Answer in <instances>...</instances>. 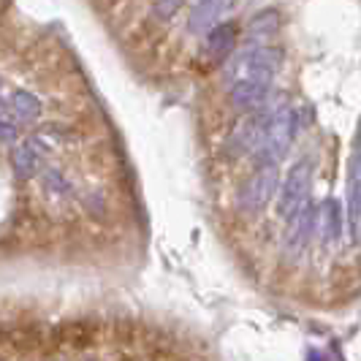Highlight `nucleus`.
<instances>
[{
	"mask_svg": "<svg viewBox=\"0 0 361 361\" xmlns=\"http://www.w3.org/2000/svg\"><path fill=\"white\" fill-rule=\"evenodd\" d=\"M296 136V111L290 106L277 109L267 123V130L261 136V142L255 147V161L261 163H280L288 155V147Z\"/></svg>",
	"mask_w": 361,
	"mask_h": 361,
	"instance_id": "nucleus-1",
	"label": "nucleus"
},
{
	"mask_svg": "<svg viewBox=\"0 0 361 361\" xmlns=\"http://www.w3.org/2000/svg\"><path fill=\"white\" fill-rule=\"evenodd\" d=\"M312 169H315V163L310 155L293 163L290 174L286 177V185L277 188V212H280V217H290L307 201L310 185H312Z\"/></svg>",
	"mask_w": 361,
	"mask_h": 361,
	"instance_id": "nucleus-2",
	"label": "nucleus"
},
{
	"mask_svg": "<svg viewBox=\"0 0 361 361\" xmlns=\"http://www.w3.org/2000/svg\"><path fill=\"white\" fill-rule=\"evenodd\" d=\"M277 188H280L277 163H264L253 177L242 185L236 204H239L242 212H261V209L269 204L271 196L277 193Z\"/></svg>",
	"mask_w": 361,
	"mask_h": 361,
	"instance_id": "nucleus-3",
	"label": "nucleus"
},
{
	"mask_svg": "<svg viewBox=\"0 0 361 361\" xmlns=\"http://www.w3.org/2000/svg\"><path fill=\"white\" fill-rule=\"evenodd\" d=\"M236 68L242 76H255V79H267L271 82L277 71L283 68V49L277 47H253L250 52L239 57Z\"/></svg>",
	"mask_w": 361,
	"mask_h": 361,
	"instance_id": "nucleus-4",
	"label": "nucleus"
},
{
	"mask_svg": "<svg viewBox=\"0 0 361 361\" xmlns=\"http://www.w3.org/2000/svg\"><path fill=\"white\" fill-rule=\"evenodd\" d=\"M315 215H318V209L305 201V204L288 217L290 220L288 231H286V239H283V253L288 255V258H296V255L310 245V239H312V226H315Z\"/></svg>",
	"mask_w": 361,
	"mask_h": 361,
	"instance_id": "nucleus-5",
	"label": "nucleus"
},
{
	"mask_svg": "<svg viewBox=\"0 0 361 361\" xmlns=\"http://www.w3.org/2000/svg\"><path fill=\"white\" fill-rule=\"evenodd\" d=\"M348 226L353 242H361V130L353 142L350 171H348Z\"/></svg>",
	"mask_w": 361,
	"mask_h": 361,
	"instance_id": "nucleus-6",
	"label": "nucleus"
},
{
	"mask_svg": "<svg viewBox=\"0 0 361 361\" xmlns=\"http://www.w3.org/2000/svg\"><path fill=\"white\" fill-rule=\"evenodd\" d=\"M269 117H271L269 111H258V114H250L247 120H242V123L234 128V133H231L226 149H228L231 155H247V152L253 155L258 142H261V136H264V130H267Z\"/></svg>",
	"mask_w": 361,
	"mask_h": 361,
	"instance_id": "nucleus-7",
	"label": "nucleus"
},
{
	"mask_svg": "<svg viewBox=\"0 0 361 361\" xmlns=\"http://www.w3.org/2000/svg\"><path fill=\"white\" fill-rule=\"evenodd\" d=\"M271 92V82L267 79H255V76H239L231 87V101L242 111H258L267 104Z\"/></svg>",
	"mask_w": 361,
	"mask_h": 361,
	"instance_id": "nucleus-8",
	"label": "nucleus"
},
{
	"mask_svg": "<svg viewBox=\"0 0 361 361\" xmlns=\"http://www.w3.org/2000/svg\"><path fill=\"white\" fill-rule=\"evenodd\" d=\"M234 3L236 0H201L199 6L193 8V14H190L188 27H190L193 33H204V30H209L217 19L226 17V11H228Z\"/></svg>",
	"mask_w": 361,
	"mask_h": 361,
	"instance_id": "nucleus-9",
	"label": "nucleus"
},
{
	"mask_svg": "<svg viewBox=\"0 0 361 361\" xmlns=\"http://www.w3.org/2000/svg\"><path fill=\"white\" fill-rule=\"evenodd\" d=\"M236 44V25H217L212 27V33L207 36V54L220 63V60H226L231 49H234Z\"/></svg>",
	"mask_w": 361,
	"mask_h": 361,
	"instance_id": "nucleus-10",
	"label": "nucleus"
},
{
	"mask_svg": "<svg viewBox=\"0 0 361 361\" xmlns=\"http://www.w3.org/2000/svg\"><path fill=\"white\" fill-rule=\"evenodd\" d=\"M321 217V236H324L326 245L337 242L340 239V228H343V212H340V204L334 199H326L318 209Z\"/></svg>",
	"mask_w": 361,
	"mask_h": 361,
	"instance_id": "nucleus-11",
	"label": "nucleus"
},
{
	"mask_svg": "<svg viewBox=\"0 0 361 361\" xmlns=\"http://www.w3.org/2000/svg\"><path fill=\"white\" fill-rule=\"evenodd\" d=\"M277 27H280V14H277V11H261L258 17H253L250 27H247V33H250L253 41H258V38L274 36Z\"/></svg>",
	"mask_w": 361,
	"mask_h": 361,
	"instance_id": "nucleus-12",
	"label": "nucleus"
}]
</instances>
